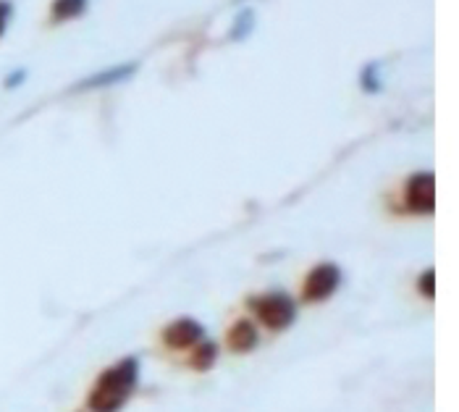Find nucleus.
Segmentation results:
<instances>
[{
	"label": "nucleus",
	"instance_id": "4468645a",
	"mask_svg": "<svg viewBox=\"0 0 459 412\" xmlns=\"http://www.w3.org/2000/svg\"><path fill=\"white\" fill-rule=\"evenodd\" d=\"M24 79H27V71H24V69L8 74V76H5V90H13V87H19V84H22Z\"/></svg>",
	"mask_w": 459,
	"mask_h": 412
},
{
	"label": "nucleus",
	"instance_id": "ddd939ff",
	"mask_svg": "<svg viewBox=\"0 0 459 412\" xmlns=\"http://www.w3.org/2000/svg\"><path fill=\"white\" fill-rule=\"evenodd\" d=\"M13 16V3L11 0H0V37L5 35V27Z\"/></svg>",
	"mask_w": 459,
	"mask_h": 412
},
{
	"label": "nucleus",
	"instance_id": "0eeeda50",
	"mask_svg": "<svg viewBox=\"0 0 459 412\" xmlns=\"http://www.w3.org/2000/svg\"><path fill=\"white\" fill-rule=\"evenodd\" d=\"M137 74V64H121V66H110V69L98 71L92 76H87L84 82L76 84V90H103V87H113L121 84L126 79H132Z\"/></svg>",
	"mask_w": 459,
	"mask_h": 412
},
{
	"label": "nucleus",
	"instance_id": "f03ea898",
	"mask_svg": "<svg viewBox=\"0 0 459 412\" xmlns=\"http://www.w3.org/2000/svg\"><path fill=\"white\" fill-rule=\"evenodd\" d=\"M245 305L273 334H281L297 320V302L286 292L249 294L247 300H245Z\"/></svg>",
	"mask_w": 459,
	"mask_h": 412
},
{
	"label": "nucleus",
	"instance_id": "9d476101",
	"mask_svg": "<svg viewBox=\"0 0 459 412\" xmlns=\"http://www.w3.org/2000/svg\"><path fill=\"white\" fill-rule=\"evenodd\" d=\"M359 84H362V90L365 92H378L381 90V79H378V66L376 64H368L362 74H359Z\"/></svg>",
	"mask_w": 459,
	"mask_h": 412
},
{
	"label": "nucleus",
	"instance_id": "1a4fd4ad",
	"mask_svg": "<svg viewBox=\"0 0 459 412\" xmlns=\"http://www.w3.org/2000/svg\"><path fill=\"white\" fill-rule=\"evenodd\" d=\"M90 0H53L50 3V22L53 24H66L79 19L87 11Z\"/></svg>",
	"mask_w": 459,
	"mask_h": 412
},
{
	"label": "nucleus",
	"instance_id": "20e7f679",
	"mask_svg": "<svg viewBox=\"0 0 459 412\" xmlns=\"http://www.w3.org/2000/svg\"><path fill=\"white\" fill-rule=\"evenodd\" d=\"M404 210L412 215H430L436 210V176L433 173L418 171L407 179Z\"/></svg>",
	"mask_w": 459,
	"mask_h": 412
},
{
	"label": "nucleus",
	"instance_id": "7ed1b4c3",
	"mask_svg": "<svg viewBox=\"0 0 459 412\" xmlns=\"http://www.w3.org/2000/svg\"><path fill=\"white\" fill-rule=\"evenodd\" d=\"M342 284V268L336 263H318L313 266L305 281H302V302L307 305H320L336 294Z\"/></svg>",
	"mask_w": 459,
	"mask_h": 412
},
{
	"label": "nucleus",
	"instance_id": "6e6552de",
	"mask_svg": "<svg viewBox=\"0 0 459 412\" xmlns=\"http://www.w3.org/2000/svg\"><path fill=\"white\" fill-rule=\"evenodd\" d=\"M218 363V344L211 339H203L192 346V355H189V368L197 371V373H205L211 371L212 365Z\"/></svg>",
	"mask_w": 459,
	"mask_h": 412
},
{
	"label": "nucleus",
	"instance_id": "f257e3e1",
	"mask_svg": "<svg viewBox=\"0 0 459 412\" xmlns=\"http://www.w3.org/2000/svg\"><path fill=\"white\" fill-rule=\"evenodd\" d=\"M140 383V360L137 357H121L106 368L98 381L92 383L87 394V410L90 412H118L132 399L134 389Z\"/></svg>",
	"mask_w": 459,
	"mask_h": 412
},
{
	"label": "nucleus",
	"instance_id": "9b49d317",
	"mask_svg": "<svg viewBox=\"0 0 459 412\" xmlns=\"http://www.w3.org/2000/svg\"><path fill=\"white\" fill-rule=\"evenodd\" d=\"M252 27H255V13L247 8V11H242V13L237 16V24H234L231 37H234V39H245V37L252 32Z\"/></svg>",
	"mask_w": 459,
	"mask_h": 412
},
{
	"label": "nucleus",
	"instance_id": "f8f14e48",
	"mask_svg": "<svg viewBox=\"0 0 459 412\" xmlns=\"http://www.w3.org/2000/svg\"><path fill=\"white\" fill-rule=\"evenodd\" d=\"M418 292L425 294L428 300L436 297V271H433V268H428V271L420 274V278H418Z\"/></svg>",
	"mask_w": 459,
	"mask_h": 412
},
{
	"label": "nucleus",
	"instance_id": "423d86ee",
	"mask_svg": "<svg viewBox=\"0 0 459 412\" xmlns=\"http://www.w3.org/2000/svg\"><path fill=\"white\" fill-rule=\"evenodd\" d=\"M260 342V334H257V323L249 320V318H237L229 329H226V346L229 352L234 355H247Z\"/></svg>",
	"mask_w": 459,
	"mask_h": 412
},
{
	"label": "nucleus",
	"instance_id": "39448f33",
	"mask_svg": "<svg viewBox=\"0 0 459 412\" xmlns=\"http://www.w3.org/2000/svg\"><path fill=\"white\" fill-rule=\"evenodd\" d=\"M205 339V326L195 318H177L160 329V342L169 349H192Z\"/></svg>",
	"mask_w": 459,
	"mask_h": 412
}]
</instances>
